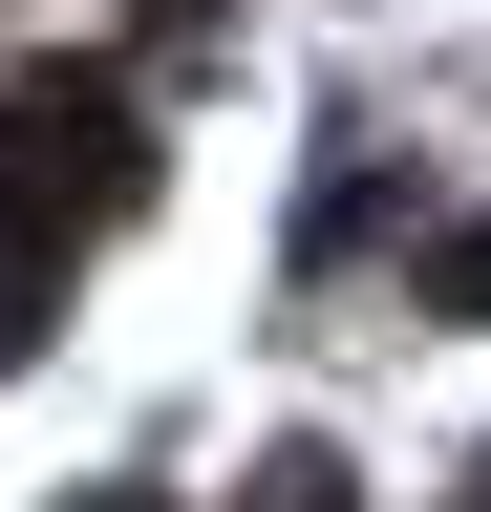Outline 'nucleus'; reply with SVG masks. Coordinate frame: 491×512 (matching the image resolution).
<instances>
[{
    "label": "nucleus",
    "instance_id": "nucleus-1",
    "mask_svg": "<svg viewBox=\"0 0 491 512\" xmlns=\"http://www.w3.org/2000/svg\"><path fill=\"white\" fill-rule=\"evenodd\" d=\"M150 192V107L107 86V64H22V86H0V235H107Z\"/></svg>",
    "mask_w": 491,
    "mask_h": 512
},
{
    "label": "nucleus",
    "instance_id": "nucleus-5",
    "mask_svg": "<svg viewBox=\"0 0 491 512\" xmlns=\"http://www.w3.org/2000/svg\"><path fill=\"white\" fill-rule=\"evenodd\" d=\"M86 512H171V491H86Z\"/></svg>",
    "mask_w": 491,
    "mask_h": 512
},
{
    "label": "nucleus",
    "instance_id": "nucleus-2",
    "mask_svg": "<svg viewBox=\"0 0 491 512\" xmlns=\"http://www.w3.org/2000/svg\"><path fill=\"white\" fill-rule=\"evenodd\" d=\"M235 512H363V491H342V448H257V491H235Z\"/></svg>",
    "mask_w": 491,
    "mask_h": 512
},
{
    "label": "nucleus",
    "instance_id": "nucleus-3",
    "mask_svg": "<svg viewBox=\"0 0 491 512\" xmlns=\"http://www.w3.org/2000/svg\"><path fill=\"white\" fill-rule=\"evenodd\" d=\"M43 299H65V256H43V235H0V363L43 342Z\"/></svg>",
    "mask_w": 491,
    "mask_h": 512
},
{
    "label": "nucleus",
    "instance_id": "nucleus-4",
    "mask_svg": "<svg viewBox=\"0 0 491 512\" xmlns=\"http://www.w3.org/2000/svg\"><path fill=\"white\" fill-rule=\"evenodd\" d=\"M427 299H449V320H491V214H470L449 256H427Z\"/></svg>",
    "mask_w": 491,
    "mask_h": 512
}]
</instances>
